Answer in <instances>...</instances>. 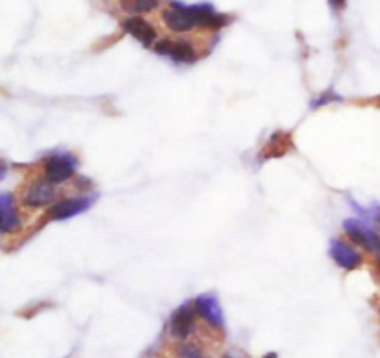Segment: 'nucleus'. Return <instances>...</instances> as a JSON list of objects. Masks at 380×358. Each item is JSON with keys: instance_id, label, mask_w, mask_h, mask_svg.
Instances as JSON below:
<instances>
[{"instance_id": "2eb2a0df", "label": "nucleus", "mask_w": 380, "mask_h": 358, "mask_svg": "<svg viewBox=\"0 0 380 358\" xmlns=\"http://www.w3.org/2000/svg\"><path fill=\"white\" fill-rule=\"evenodd\" d=\"M264 358H276V354L271 353V354H267V357H264Z\"/></svg>"}, {"instance_id": "4468645a", "label": "nucleus", "mask_w": 380, "mask_h": 358, "mask_svg": "<svg viewBox=\"0 0 380 358\" xmlns=\"http://www.w3.org/2000/svg\"><path fill=\"white\" fill-rule=\"evenodd\" d=\"M331 4L334 6V8H336V6H343V4H345V0H331Z\"/></svg>"}, {"instance_id": "20e7f679", "label": "nucleus", "mask_w": 380, "mask_h": 358, "mask_svg": "<svg viewBox=\"0 0 380 358\" xmlns=\"http://www.w3.org/2000/svg\"><path fill=\"white\" fill-rule=\"evenodd\" d=\"M56 197V189L49 180H35L23 193V204L28 208H43Z\"/></svg>"}, {"instance_id": "f257e3e1", "label": "nucleus", "mask_w": 380, "mask_h": 358, "mask_svg": "<svg viewBox=\"0 0 380 358\" xmlns=\"http://www.w3.org/2000/svg\"><path fill=\"white\" fill-rule=\"evenodd\" d=\"M164 23L167 28L173 32H190L197 26H206V28H221L225 26L226 17L215 13L214 8L208 4L184 6L178 2L173 4L164 11Z\"/></svg>"}, {"instance_id": "39448f33", "label": "nucleus", "mask_w": 380, "mask_h": 358, "mask_svg": "<svg viewBox=\"0 0 380 358\" xmlns=\"http://www.w3.org/2000/svg\"><path fill=\"white\" fill-rule=\"evenodd\" d=\"M343 229L349 234V238L355 241L356 245H362L367 251H379L380 249V238L379 234L373 229H369L367 225L356 221V219H349L343 223Z\"/></svg>"}, {"instance_id": "9d476101", "label": "nucleus", "mask_w": 380, "mask_h": 358, "mask_svg": "<svg viewBox=\"0 0 380 358\" xmlns=\"http://www.w3.org/2000/svg\"><path fill=\"white\" fill-rule=\"evenodd\" d=\"M19 225L20 219L13 204V197L10 193H2L0 195V230L2 234L16 232Z\"/></svg>"}, {"instance_id": "dca6fc26", "label": "nucleus", "mask_w": 380, "mask_h": 358, "mask_svg": "<svg viewBox=\"0 0 380 358\" xmlns=\"http://www.w3.org/2000/svg\"><path fill=\"white\" fill-rule=\"evenodd\" d=\"M379 262H380V249H379Z\"/></svg>"}, {"instance_id": "1a4fd4ad", "label": "nucleus", "mask_w": 380, "mask_h": 358, "mask_svg": "<svg viewBox=\"0 0 380 358\" xmlns=\"http://www.w3.org/2000/svg\"><path fill=\"white\" fill-rule=\"evenodd\" d=\"M331 256L338 265L343 269H356L362 264V256L356 249L347 245L341 239H334L331 244Z\"/></svg>"}, {"instance_id": "f8f14e48", "label": "nucleus", "mask_w": 380, "mask_h": 358, "mask_svg": "<svg viewBox=\"0 0 380 358\" xmlns=\"http://www.w3.org/2000/svg\"><path fill=\"white\" fill-rule=\"evenodd\" d=\"M156 6H158V0H121V8L132 13V16L152 11Z\"/></svg>"}, {"instance_id": "6e6552de", "label": "nucleus", "mask_w": 380, "mask_h": 358, "mask_svg": "<svg viewBox=\"0 0 380 358\" xmlns=\"http://www.w3.org/2000/svg\"><path fill=\"white\" fill-rule=\"evenodd\" d=\"M195 309L206 323L212 325L214 328L223 327V310H221L217 297H214V295H202V297L195 301Z\"/></svg>"}, {"instance_id": "423d86ee", "label": "nucleus", "mask_w": 380, "mask_h": 358, "mask_svg": "<svg viewBox=\"0 0 380 358\" xmlns=\"http://www.w3.org/2000/svg\"><path fill=\"white\" fill-rule=\"evenodd\" d=\"M195 310L197 309H191V306L184 304V306H180L173 314V318H171V334H173V338H190V334L195 328Z\"/></svg>"}, {"instance_id": "0eeeda50", "label": "nucleus", "mask_w": 380, "mask_h": 358, "mask_svg": "<svg viewBox=\"0 0 380 358\" xmlns=\"http://www.w3.org/2000/svg\"><path fill=\"white\" fill-rule=\"evenodd\" d=\"M123 28H125V32H128V34L132 35V37H135V40L140 41L143 47H152L156 41V30L154 26L150 25V23H147L145 19H141V17H128V19L123 23Z\"/></svg>"}, {"instance_id": "ddd939ff", "label": "nucleus", "mask_w": 380, "mask_h": 358, "mask_svg": "<svg viewBox=\"0 0 380 358\" xmlns=\"http://www.w3.org/2000/svg\"><path fill=\"white\" fill-rule=\"evenodd\" d=\"M176 357L178 358H206L202 349L195 343H182L176 347Z\"/></svg>"}, {"instance_id": "7ed1b4c3", "label": "nucleus", "mask_w": 380, "mask_h": 358, "mask_svg": "<svg viewBox=\"0 0 380 358\" xmlns=\"http://www.w3.org/2000/svg\"><path fill=\"white\" fill-rule=\"evenodd\" d=\"M76 167V158L67 155H56L47 160L45 177L50 184H61L73 177Z\"/></svg>"}, {"instance_id": "9b49d317", "label": "nucleus", "mask_w": 380, "mask_h": 358, "mask_svg": "<svg viewBox=\"0 0 380 358\" xmlns=\"http://www.w3.org/2000/svg\"><path fill=\"white\" fill-rule=\"evenodd\" d=\"M90 208V201L87 199H66L61 203H56L52 208H50L49 215L50 219L54 221H61V219H69L73 215H78L82 212Z\"/></svg>"}, {"instance_id": "f03ea898", "label": "nucleus", "mask_w": 380, "mask_h": 358, "mask_svg": "<svg viewBox=\"0 0 380 358\" xmlns=\"http://www.w3.org/2000/svg\"><path fill=\"white\" fill-rule=\"evenodd\" d=\"M154 49L158 54L167 56L178 64H191V61L197 60V52L193 45L184 40H161L156 43Z\"/></svg>"}, {"instance_id": "f3484780", "label": "nucleus", "mask_w": 380, "mask_h": 358, "mask_svg": "<svg viewBox=\"0 0 380 358\" xmlns=\"http://www.w3.org/2000/svg\"><path fill=\"white\" fill-rule=\"evenodd\" d=\"M225 358H231V357H225Z\"/></svg>"}]
</instances>
